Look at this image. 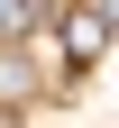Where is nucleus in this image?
Segmentation results:
<instances>
[{
	"mask_svg": "<svg viewBox=\"0 0 119 128\" xmlns=\"http://www.w3.org/2000/svg\"><path fill=\"white\" fill-rule=\"evenodd\" d=\"M92 9H101V18H110V28H119V0H92Z\"/></svg>",
	"mask_w": 119,
	"mask_h": 128,
	"instance_id": "nucleus-3",
	"label": "nucleus"
},
{
	"mask_svg": "<svg viewBox=\"0 0 119 128\" xmlns=\"http://www.w3.org/2000/svg\"><path fill=\"white\" fill-rule=\"evenodd\" d=\"M28 18H46L37 0H0V37H19V28H28Z\"/></svg>",
	"mask_w": 119,
	"mask_h": 128,
	"instance_id": "nucleus-2",
	"label": "nucleus"
},
{
	"mask_svg": "<svg viewBox=\"0 0 119 128\" xmlns=\"http://www.w3.org/2000/svg\"><path fill=\"white\" fill-rule=\"evenodd\" d=\"M55 46H64V64H73V73H92L101 46H110V18H101L92 0H73V9H64V28H55Z\"/></svg>",
	"mask_w": 119,
	"mask_h": 128,
	"instance_id": "nucleus-1",
	"label": "nucleus"
}]
</instances>
